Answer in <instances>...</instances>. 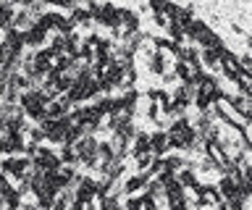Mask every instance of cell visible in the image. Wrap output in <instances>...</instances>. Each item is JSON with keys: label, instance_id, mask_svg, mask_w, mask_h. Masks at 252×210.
I'll use <instances>...</instances> for the list:
<instances>
[{"label": "cell", "instance_id": "obj_17", "mask_svg": "<svg viewBox=\"0 0 252 210\" xmlns=\"http://www.w3.org/2000/svg\"><path fill=\"white\" fill-rule=\"evenodd\" d=\"M27 11L32 13V19H34V21H37V19H39V16H42V13H45V11H47V5L42 3V0H34V3H32V5H29V8H27Z\"/></svg>", "mask_w": 252, "mask_h": 210}, {"label": "cell", "instance_id": "obj_2", "mask_svg": "<svg viewBox=\"0 0 252 210\" xmlns=\"http://www.w3.org/2000/svg\"><path fill=\"white\" fill-rule=\"evenodd\" d=\"M213 111H216V119H218L220 123H226V126L242 129L244 123H247V119H244V116H239V111H236V108L231 105L228 95H226V97H220L218 103H213Z\"/></svg>", "mask_w": 252, "mask_h": 210}, {"label": "cell", "instance_id": "obj_14", "mask_svg": "<svg viewBox=\"0 0 252 210\" xmlns=\"http://www.w3.org/2000/svg\"><path fill=\"white\" fill-rule=\"evenodd\" d=\"M216 186H218V192H220V197H223V200H231V197H236V194H239V189H236L234 181H231V179H228L226 174L218 176Z\"/></svg>", "mask_w": 252, "mask_h": 210}, {"label": "cell", "instance_id": "obj_10", "mask_svg": "<svg viewBox=\"0 0 252 210\" xmlns=\"http://www.w3.org/2000/svg\"><path fill=\"white\" fill-rule=\"evenodd\" d=\"M142 152H150V131L137 129V134H134L131 145H129V158H137Z\"/></svg>", "mask_w": 252, "mask_h": 210}, {"label": "cell", "instance_id": "obj_26", "mask_svg": "<svg viewBox=\"0 0 252 210\" xmlns=\"http://www.w3.org/2000/svg\"><path fill=\"white\" fill-rule=\"evenodd\" d=\"M244 45H247V50L252 53V34H247V37H244Z\"/></svg>", "mask_w": 252, "mask_h": 210}, {"label": "cell", "instance_id": "obj_21", "mask_svg": "<svg viewBox=\"0 0 252 210\" xmlns=\"http://www.w3.org/2000/svg\"><path fill=\"white\" fill-rule=\"evenodd\" d=\"M239 131H242V139H244V145H247V150H250L252 147V121H247Z\"/></svg>", "mask_w": 252, "mask_h": 210}, {"label": "cell", "instance_id": "obj_19", "mask_svg": "<svg viewBox=\"0 0 252 210\" xmlns=\"http://www.w3.org/2000/svg\"><path fill=\"white\" fill-rule=\"evenodd\" d=\"M139 208L142 210H158V202L150 194H139Z\"/></svg>", "mask_w": 252, "mask_h": 210}, {"label": "cell", "instance_id": "obj_7", "mask_svg": "<svg viewBox=\"0 0 252 210\" xmlns=\"http://www.w3.org/2000/svg\"><path fill=\"white\" fill-rule=\"evenodd\" d=\"M24 48L27 50H39V48H47V32L39 29L37 24L24 32Z\"/></svg>", "mask_w": 252, "mask_h": 210}, {"label": "cell", "instance_id": "obj_20", "mask_svg": "<svg viewBox=\"0 0 252 210\" xmlns=\"http://www.w3.org/2000/svg\"><path fill=\"white\" fill-rule=\"evenodd\" d=\"M16 210H39V208H37L34 194L29 192V200H24V197H21V202H19V208H16Z\"/></svg>", "mask_w": 252, "mask_h": 210}, {"label": "cell", "instance_id": "obj_13", "mask_svg": "<svg viewBox=\"0 0 252 210\" xmlns=\"http://www.w3.org/2000/svg\"><path fill=\"white\" fill-rule=\"evenodd\" d=\"M37 21L32 19V13L27 11V8H16V13H13V21H11V29H19V32L24 34L27 29H32Z\"/></svg>", "mask_w": 252, "mask_h": 210}, {"label": "cell", "instance_id": "obj_16", "mask_svg": "<svg viewBox=\"0 0 252 210\" xmlns=\"http://www.w3.org/2000/svg\"><path fill=\"white\" fill-rule=\"evenodd\" d=\"M45 5H53V8H61V11H66V13H71L76 8V3L74 0H42Z\"/></svg>", "mask_w": 252, "mask_h": 210}, {"label": "cell", "instance_id": "obj_8", "mask_svg": "<svg viewBox=\"0 0 252 210\" xmlns=\"http://www.w3.org/2000/svg\"><path fill=\"white\" fill-rule=\"evenodd\" d=\"M228 100H231V105L239 111V116H244L247 121L252 119V97L244 90H236L234 95H228Z\"/></svg>", "mask_w": 252, "mask_h": 210}, {"label": "cell", "instance_id": "obj_27", "mask_svg": "<svg viewBox=\"0 0 252 210\" xmlns=\"http://www.w3.org/2000/svg\"><path fill=\"white\" fill-rule=\"evenodd\" d=\"M250 121H252V119H250Z\"/></svg>", "mask_w": 252, "mask_h": 210}, {"label": "cell", "instance_id": "obj_23", "mask_svg": "<svg viewBox=\"0 0 252 210\" xmlns=\"http://www.w3.org/2000/svg\"><path fill=\"white\" fill-rule=\"evenodd\" d=\"M5 155H11V142H8V134L0 131V158H5Z\"/></svg>", "mask_w": 252, "mask_h": 210}, {"label": "cell", "instance_id": "obj_25", "mask_svg": "<svg viewBox=\"0 0 252 210\" xmlns=\"http://www.w3.org/2000/svg\"><path fill=\"white\" fill-rule=\"evenodd\" d=\"M11 3L16 5V8H29V5L34 3V0H11Z\"/></svg>", "mask_w": 252, "mask_h": 210}, {"label": "cell", "instance_id": "obj_18", "mask_svg": "<svg viewBox=\"0 0 252 210\" xmlns=\"http://www.w3.org/2000/svg\"><path fill=\"white\" fill-rule=\"evenodd\" d=\"M171 0H147V8L153 13H165V8H168Z\"/></svg>", "mask_w": 252, "mask_h": 210}, {"label": "cell", "instance_id": "obj_9", "mask_svg": "<svg viewBox=\"0 0 252 210\" xmlns=\"http://www.w3.org/2000/svg\"><path fill=\"white\" fill-rule=\"evenodd\" d=\"M118 24H121L124 32H137V29H142L139 13L131 8H118Z\"/></svg>", "mask_w": 252, "mask_h": 210}, {"label": "cell", "instance_id": "obj_15", "mask_svg": "<svg viewBox=\"0 0 252 210\" xmlns=\"http://www.w3.org/2000/svg\"><path fill=\"white\" fill-rule=\"evenodd\" d=\"M100 210H124V197L121 194H105L100 202Z\"/></svg>", "mask_w": 252, "mask_h": 210}, {"label": "cell", "instance_id": "obj_22", "mask_svg": "<svg viewBox=\"0 0 252 210\" xmlns=\"http://www.w3.org/2000/svg\"><path fill=\"white\" fill-rule=\"evenodd\" d=\"M239 68H242V71H247V74H252V53L239 56Z\"/></svg>", "mask_w": 252, "mask_h": 210}, {"label": "cell", "instance_id": "obj_24", "mask_svg": "<svg viewBox=\"0 0 252 210\" xmlns=\"http://www.w3.org/2000/svg\"><path fill=\"white\" fill-rule=\"evenodd\" d=\"M228 27H231V32H234V34H239V37H247V32H244V29H242L239 24H236V21H231Z\"/></svg>", "mask_w": 252, "mask_h": 210}, {"label": "cell", "instance_id": "obj_6", "mask_svg": "<svg viewBox=\"0 0 252 210\" xmlns=\"http://www.w3.org/2000/svg\"><path fill=\"white\" fill-rule=\"evenodd\" d=\"M226 48V45H223ZM220 48V50H223ZM220 50H213V48H200V63L205 71H210L213 76L220 74Z\"/></svg>", "mask_w": 252, "mask_h": 210}, {"label": "cell", "instance_id": "obj_11", "mask_svg": "<svg viewBox=\"0 0 252 210\" xmlns=\"http://www.w3.org/2000/svg\"><path fill=\"white\" fill-rule=\"evenodd\" d=\"M68 19L76 24V29H79V32H82V29H84V32H92V27H94V19H92V13L87 11V8H79V5H76V8L68 13Z\"/></svg>", "mask_w": 252, "mask_h": 210}, {"label": "cell", "instance_id": "obj_1", "mask_svg": "<svg viewBox=\"0 0 252 210\" xmlns=\"http://www.w3.org/2000/svg\"><path fill=\"white\" fill-rule=\"evenodd\" d=\"M45 103L47 100L42 97V92H39L37 87L24 90L21 97H19V105H21V111H24V116H27L29 123H39L45 119Z\"/></svg>", "mask_w": 252, "mask_h": 210}, {"label": "cell", "instance_id": "obj_3", "mask_svg": "<svg viewBox=\"0 0 252 210\" xmlns=\"http://www.w3.org/2000/svg\"><path fill=\"white\" fill-rule=\"evenodd\" d=\"M202 155L208 158L213 166L218 168V174H228V168L234 166L231 160L226 158V152H223V147H220L218 142H205V147H202Z\"/></svg>", "mask_w": 252, "mask_h": 210}, {"label": "cell", "instance_id": "obj_12", "mask_svg": "<svg viewBox=\"0 0 252 210\" xmlns=\"http://www.w3.org/2000/svg\"><path fill=\"white\" fill-rule=\"evenodd\" d=\"M187 163H189V155H187V152L171 150L168 155H163V166H165V171H173V174H179V171L184 168Z\"/></svg>", "mask_w": 252, "mask_h": 210}, {"label": "cell", "instance_id": "obj_5", "mask_svg": "<svg viewBox=\"0 0 252 210\" xmlns=\"http://www.w3.org/2000/svg\"><path fill=\"white\" fill-rule=\"evenodd\" d=\"M210 29H213V27L208 24V21H202V19H197V16H194V19L184 27V37H187V42H189V45H200V42H202V37L208 34Z\"/></svg>", "mask_w": 252, "mask_h": 210}, {"label": "cell", "instance_id": "obj_4", "mask_svg": "<svg viewBox=\"0 0 252 210\" xmlns=\"http://www.w3.org/2000/svg\"><path fill=\"white\" fill-rule=\"evenodd\" d=\"M173 150L171 142H168V131L165 129H153L150 131V152L155 155V158H163V155H168Z\"/></svg>", "mask_w": 252, "mask_h": 210}]
</instances>
